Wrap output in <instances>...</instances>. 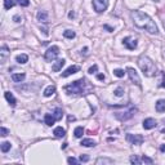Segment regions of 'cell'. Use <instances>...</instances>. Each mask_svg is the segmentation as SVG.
I'll return each mask as SVG.
<instances>
[{
  "instance_id": "6da1fadb",
  "label": "cell",
  "mask_w": 165,
  "mask_h": 165,
  "mask_svg": "<svg viewBox=\"0 0 165 165\" xmlns=\"http://www.w3.org/2000/svg\"><path fill=\"white\" fill-rule=\"evenodd\" d=\"M130 16H132V20L134 22V25H136L138 28L146 30L147 32L155 34V35L159 32L156 23L151 20V17L147 16L146 13L141 12V10H133V12L130 13Z\"/></svg>"
},
{
  "instance_id": "7a4b0ae2",
  "label": "cell",
  "mask_w": 165,
  "mask_h": 165,
  "mask_svg": "<svg viewBox=\"0 0 165 165\" xmlns=\"http://www.w3.org/2000/svg\"><path fill=\"white\" fill-rule=\"evenodd\" d=\"M67 94H75V96H84V94H89L93 92V87L85 79H79V80L71 82L69 85L63 87Z\"/></svg>"
},
{
  "instance_id": "3957f363",
  "label": "cell",
  "mask_w": 165,
  "mask_h": 165,
  "mask_svg": "<svg viewBox=\"0 0 165 165\" xmlns=\"http://www.w3.org/2000/svg\"><path fill=\"white\" fill-rule=\"evenodd\" d=\"M138 66L142 70L145 76H155L156 74V65L153 63L151 58H148L147 55H141L138 59Z\"/></svg>"
},
{
  "instance_id": "277c9868",
  "label": "cell",
  "mask_w": 165,
  "mask_h": 165,
  "mask_svg": "<svg viewBox=\"0 0 165 165\" xmlns=\"http://www.w3.org/2000/svg\"><path fill=\"white\" fill-rule=\"evenodd\" d=\"M58 54H59V48L57 45H53V47H50L49 49L45 52V54H44V58H45V61L52 62V61H54V59L57 58Z\"/></svg>"
},
{
  "instance_id": "5b68a950",
  "label": "cell",
  "mask_w": 165,
  "mask_h": 165,
  "mask_svg": "<svg viewBox=\"0 0 165 165\" xmlns=\"http://www.w3.org/2000/svg\"><path fill=\"white\" fill-rule=\"evenodd\" d=\"M136 111H137L136 107L130 106L129 110H126L124 112H118V114H116V118H118L120 121H125V120H129L130 118H133V115H134V112H136Z\"/></svg>"
},
{
  "instance_id": "8992f818",
  "label": "cell",
  "mask_w": 165,
  "mask_h": 165,
  "mask_svg": "<svg viewBox=\"0 0 165 165\" xmlns=\"http://www.w3.org/2000/svg\"><path fill=\"white\" fill-rule=\"evenodd\" d=\"M108 0H93V8L97 13H102L107 9Z\"/></svg>"
},
{
  "instance_id": "52a82bcc",
  "label": "cell",
  "mask_w": 165,
  "mask_h": 165,
  "mask_svg": "<svg viewBox=\"0 0 165 165\" xmlns=\"http://www.w3.org/2000/svg\"><path fill=\"white\" fill-rule=\"evenodd\" d=\"M126 72H128V75H129L130 81H132L133 84L138 85V87H141V79H139V76H138L137 71L134 70L133 67H128V69H126Z\"/></svg>"
},
{
  "instance_id": "ba28073f",
  "label": "cell",
  "mask_w": 165,
  "mask_h": 165,
  "mask_svg": "<svg viewBox=\"0 0 165 165\" xmlns=\"http://www.w3.org/2000/svg\"><path fill=\"white\" fill-rule=\"evenodd\" d=\"M126 141L130 142L132 145H136V146H139L143 143L145 138L141 136V134H126Z\"/></svg>"
},
{
  "instance_id": "9c48e42d",
  "label": "cell",
  "mask_w": 165,
  "mask_h": 165,
  "mask_svg": "<svg viewBox=\"0 0 165 165\" xmlns=\"http://www.w3.org/2000/svg\"><path fill=\"white\" fill-rule=\"evenodd\" d=\"M123 44H124V45H125L126 48H128L129 50H133V49H136V48H137V40L134 39V37H132V36L124 37Z\"/></svg>"
},
{
  "instance_id": "30bf717a",
  "label": "cell",
  "mask_w": 165,
  "mask_h": 165,
  "mask_svg": "<svg viewBox=\"0 0 165 165\" xmlns=\"http://www.w3.org/2000/svg\"><path fill=\"white\" fill-rule=\"evenodd\" d=\"M157 125V123H156V120L155 119H151V118H148V119H146L145 121H143V128L145 129H153L155 126Z\"/></svg>"
},
{
  "instance_id": "8fae6325",
  "label": "cell",
  "mask_w": 165,
  "mask_h": 165,
  "mask_svg": "<svg viewBox=\"0 0 165 165\" xmlns=\"http://www.w3.org/2000/svg\"><path fill=\"white\" fill-rule=\"evenodd\" d=\"M79 70H80V67H79V66H76V65L71 66L65 71V72H62V77H67V76H70V75H72V74H76Z\"/></svg>"
},
{
  "instance_id": "7c38bea8",
  "label": "cell",
  "mask_w": 165,
  "mask_h": 165,
  "mask_svg": "<svg viewBox=\"0 0 165 165\" xmlns=\"http://www.w3.org/2000/svg\"><path fill=\"white\" fill-rule=\"evenodd\" d=\"M44 121H45V124H47L48 126H52L55 121H57V119L54 118L53 114H52V115H50V114H47L45 116H44Z\"/></svg>"
},
{
  "instance_id": "4fadbf2b",
  "label": "cell",
  "mask_w": 165,
  "mask_h": 165,
  "mask_svg": "<svg viewBox=\"0 0 165 165\" xmlns=\"http://www.w3.org/2000/svg\"><path fill=\"white\" fill-rule=\"evenodd\" d=\"M9 55V50H8V47L7 45H3L1 47V50H0V61L4 62L5 58Z\"/></svg>"
},
{
  "instance_id": "5bb4252c",
  "label": "cell",
  "mask_w": 165,
  "mask_h": 165,
  "mask_svg": "<svg viewBox=\"0 0 165 165\" xmlns=\"http://www.w3.org/2000/svg\"><path fill=\"white\" fill-rule=\"evenodd\" d=\"M65 63H66V61H65V59H58V61H57V62H55L54 65H53V67H52V70H53L54 72H58V71L61 70L63 66H65Z\"/></svg>"
},
{
  "instance_id": "9a60e30c",
  "label": "cell",
  "mask_w": 165,
  "mask_h": 165,
  "mask_svg": "<svg viewBox=\"0 0 165 165\" xmlns=\"http://www.w3.org/2000/svg\"><path fill=\"white\" fill-rule=\"evenodd\" d=\"M37 20H39L40 22L47 23L48 22V14H47L45 10H39V12H37Z\"/></svg>"
},
{
  "instance_id": "2e32d148",
  "label": "cell",
  "mask_w": 165,
  "mask_h": 165,
  "mask_svg": "<svg viewBox=\"0 0 165 165\" xmlns=\"http://www.w3.org/2000/svg\"><path fill=\"white\" fill-rule=\"evenodd\" d=\"M25 77H26V75L23 72H20V74H13L12 75V80L14 82H21V81H23L25 80Z\"/></svg>"
},
{
  "instance_id": "e0dca14e",
  "label": "cell",
  "mask_w": 165,
  "mask_h": 165,
  "mask_svg": "<svg viewBox=\"0 0 165 165\" xmlns=\"http://www.w3.org/2000/svg\"><path fill=\"white\" fill-rule=\"evenodd\" d=\"M156 111L157 112H165V99H159L156 102Z\"/></svg>"
},
{
  "instance_id": "ac0fdd59",
  "label": "cell",
  "mask_w": 165,
  "mask_h": 165,
  "mask_svg": "<svg viewBox=\"0 0 165 165\" xmlns=\"http://www.w3.org/2000/svg\"><path fill=\"white\" fill-rule=\"evenodd\" d=\"M5 99L7 101H8V102H9V104H10V106H16V98H14V97H13V94H12V93H9V92H5Z\"/></svg>"
},
{
  "instance_id": "d6986e66",
  "label": "cell",
  "mask_w": 165,
  "mask_h": 165,
  "mask_svg": "<svg viewBox=\"0 0 165 165\" xmlns=\"http://www.w3.org/2000/svg\"><path fill=\"white\" fill-rule=\"evenodd\" d=\"M53 134L57 138H61V137H65V134H66V130L62 128V126H57V128L54 129V132H53Z\"/></svg>"
},
{
  "instance_id": "ffe728a7",
  "label": "cell",
  "mask_w": 165,
  "mask_h": 165,
  "mask_svg": "<svg viewBox=\"0 0 165 165\" xmlns=\"http://www.w3.org/2000/svg\"><path fill=\"white\" fill-rule=\"evenodd\" d=\"M55 93V87L54 85H49V87L45 88V91H44V96L45 97H52Z\"/></svg>"
},
{
  "instance_id": "44dd1931",
  "label": "cell",
  "mask_w": 165,
  "mask_h": 165,
  "mask_svg": "<svg viewBox=\"0 0 165 165\" xmlns=\"http://www.w3.org/2000/svg\"><path fill=\"white\" fill-rule=\"evenodd\" d=\"M81 146H84V147H94V146L97 145L93 139H89V138H87V139H82L81 141Z\"/></svg>"
},
{
  "instance_id": "7402d4cb",
  "label": "cell",
  "mask_w": 165,
  "mask_h": 165,
  "mask_svg": "<svg viewBox=\"0 0 165 165\" xmlns=\"http://www.w3.org/2000/svg\"><path fill=\"white\" fill-rule=\"evenodd\" d=\"M16 61L18 63H26L28 61V57H27V54H18L16 57Z\"/></svg>"
},
{
  "instance_id": "603a6c76",
  "label": "cell",
  "mask_w": 165,
  "mask_h": 165,
  "mask_svg": "<svg viewBox=\"0 0 165 165\" xmlns=\"http://www.w3.org/2000/svg\"><path fill=\"white\" fill-rule=\"evenodd\" d=\"M112 163H114V160L107 159V157H99L96 161V164H112Z\"/></svg>"
},
{
  "instance_id": "cb8c5ba5",
  "label": "cell",
  "mask_w": 165,
  "mask_h": 165,
  "mask_svg": "<svg viewBox=\"0 0 165 165\" xmlns=\"http://www.w3.org/2000/svg\"><path fill=\"white\" fill-rule=\"evenodd\" d=\"M63 36L67 37V39H74V37L76 36V34H75V31H72V30H66V31L63 32Z\"/></svg>"
},
{
  "instance_id": "d4e9b609",
  "label": "cell",
  "mask_w": 165,
  "mask_h": 165,
  "mask_svg": "<svg viewBox=\"0 0 165 165\" xmlns=\"http://www.w3.org/2000/svg\"><path fill=\"white\" fill-rule=\"evenodd\" d=\"M74 134H75V137H76V138L82 137V134H84V128H82V126H77V128L75 129Z\"/></svg>"
},
{
  "instance_id": "484cf974",
  "label": "cell",
  "mask_w": 165,
  "mask_h": 165,
  "mask_svg": "<svg viewBox=\"0 0 165 165\" xmlns=\"http://www.w3.org/2000/svg\"><path fill=\"white\" fill-rule=\"evenodd\" d=\"M14 0H4V8L7 9V10H9L10 8H13L14 7Z\"/></svg>"
},
{
  "instance_id": "4316f807",
  "label": "cell",
  "mask_w": 165,
  "mask_h": 165,
  "mask_svg": "<svg viewBox=\"0 0 165 165\" xmlns=\"http://www.w3.org/2000/svg\"><path fill=\"white\" fill-rule=\"evenodd\" d=\"M54 118L55 119H57V120H61L62 119V115H63V112H62V108H55V110H54Z\"/></svg>"
},
{
  "instance_id": "83f0119b",
  "label": "cell",
  "mask_w": 165,
  "mask_h": 165,
  "mask_svg": "<svg viewBox=\"0 0 165 165\" xmlns=\"http://www.w3.org/2000/svg\"><path fill=\"white\" fill-rule=\"evenodd\" d=\"M9 150H10V143H9V142H3V143H1V151L5 153V152H8Z\"/></svg>"
},
{
  "instance_id": "f1b7e54d",
  "label": "cell",
  "mask_w": 165,
  "mask_h": 165,
  "mask_svg": "<svg viewBox=\"0 0 165 165\" xmlns=\"http://www.w3.org/2000/svg\"><path fill=\"white\" fill-rule=\"evenodd\" d=\"M14 1L21 7H28L30 5V0H14Z\"/></svg>"
},
{
  "instance_id": "f546056e",
  "label": "cell",
  "mask_w": 165,
  "mask_h": 165,
  "mask_svg": "<svg viewBox=\"0 0 165 165\" xmlns=\"http://www.w3.org/2000/svg\"><path fill=\"white\" fill-rule=\"evenodd\" d=\"M114 75H115V76H118V77H123L124 75H125V71L120 70V69H116V70H114Z\"/></svg>"
},
{
  "instance_id": "4dcf8cb0",
  "label": "cell",
  "mask_w": 165,
  "mask_h": 165,
  "mask_svg": "<svg viewBox=\"0 0 165 165\" xmlns=\"http://www.w3.org/2000/svg\"><path fill=\"white\" fill-rule=\"evenodd\" d=\"M130 163H133V164H141L142 161H141V159H138V156L133 155V156H130Z\"/></svg>"
},
{
  "instance_id": "1f68e13d",
  "label": "cell",
  "mask_w": 165,
  "mask_h": 165,
  "mask_svg": "<svg viewBox=\"0 0 165 165\" xmlns=\"http://www.w3.org/2000/svg\"><path fill=\"white\" fill-rule=\"evenodd\" d=\"M9 134V130L7 129V128H4V126H1V128H0V136L1 137H7Z\"/></svg>"
},
{
  "instance_id": "d6a6232c",
  "label": "cell",
  "mask_w": 165,
  "mask_h": 165,
  "mask_svg": "<svg viewBox=\"0 0 165 165\" xmlns=\"http://www.w3.org/2000/svg\"><path fill=\"white\" fill-rule=\"evenodd\" d=\"M114 93H115L116 97H121V96L124 94V89H123V88H116Z\"/></svg>"
},
{
  "instance_id": "836d02e7",
  "label": "cell",
  "mask_w": 165,
  "mask_h": 165,
  "mask_svg": "<svg viewBox=\"0 0 165 165\" xmlns=\"http://www.w3.org/2000/svg\"><path fill=\"white\" fill-rule=\"evenodd\" d=\"M141 161H142V163H147V164H152L153 163V160L151 159V157H147V156H142Z\"/></svg>"
},
{
  "instance_id": "e575fe53",
  "label": "cell",
  "mask_w": 165,
  "mask_h": 165,
  "mask_svg": "<svg viewBox=\"0 0 165 165\" xmlns=\"http://www.w3.org/2000/svg\"><path fill=\"white\" fill-rule=\"evenodd\" d=\"M160 87H161V88H165V72H164V71L161 72V81H160Z\"/></svg>"
},
{
  "instance_id": "d590c367",
  "label": "cell",
  "mask_w": 165,
  "mask_h": 165,
  "mask_svg": "<svg viewBox=\"0 0 165 165\" xmlns=\"http://www.w3.org/2000/svg\"><path fill=\"white\" fill-rule=\"evenodd\" d=\"M67 163L69 164H79L80 160H76L75 157H69V159H67Z\"/></svg>"
},
{
  "instance_id": "8d00e7d4",
  "label": "cell",
  "mask_w": 165,
  "mask_h": 165,
  "mask_svg": "<svg viewBox=\"0 0 165 165\" xmlns=\"http://www.w3.org/2000/svg\"><path fill=\"white\" fill-rule=\"evenodd\" d=\"M81 161V163H87V161H89V156L88 155H80V159H79Z\"/></svg>"
},
{
  "instance_id": "74e56055",
  "label": "cell",
  "mask_w": 165,
  "mask_h": 165,
  "mask_svg": "<svg viewBox=\"0 0 165 165\" xmlns=\"http://www.w3.org/2000/svg\"><path fill=\"white\" fill-rule=\"evenodd\" d=\"M97 70H98V66H97V65L92 66L91 69H89V74H96V72H97Z\"/></svg>"
},
{
  "instance_id": "f35d334b",
  "label": "cell",
  "mask_w": 165,
  "mask_h": 165,
  "mask_svg": "<svg viewBox=\"0 0 165 165\" xmlns=\"http://www.w3.org/2000/svg\"><path fill=\"white\" fill-rule=\"evenodd\" d=\"M13 20L16 21V22H21V21H22V17H20V16H14Z\"/></svg>"
},
{
  "instance_id": "ab89813d",
  "label": "cell",
  "mask_w": 165,
  "mask_h": 165,
  "mask_svg": "<svg viewBox=\"0 0 165 165\" xmlns=\"http://www.w3.org/2000/svg\"><path fill=\"white\" fill-rule=\"evenodd\" d=\"M97 77H98V80H104V75H102V74H99Z\"/></svg>"
},
{
  "instance_id": "60d3db41",
  "label": "cell",
  "mask_w": 165,
  "mask_h": 165,
  "mask_svg": "<svg viewBox=\"0 0 165 165\" xmlns=\"http://www.w3.org/2000/svg\"><path fill=\"white\" fill-rule=\"evenodd\" d=\"M160 151L161 152H165V145H161L160 146Z\"/></svg>"
},
{
  "instance_id": "b9f144b4",
  "label": "cell",
  "mask_w": 165,
  "mask_h": 165,
  "mask_svg": "<svg viewBox=\"0 0 165 165\" xmlns=\"http://www.w3.org/2000/svg\"><path fill=\"white\" fill-rule=\"evenodd\" d=\"M69 17H70V18H74V17H75V13H74V12H70Z\"/></svg>"
},
{
  "instance_id": "7bdbcfd3",
  "label": "cell",
  "mask_w": 165,
  "mask_h": 165,
  "mask_svg": "<svg viewBox=\"0 0 165 165\" xmlns=\"http://www.w3.org/2000/svg\"><path fill=\"white\" fill-rule=\"evenodd\" d=\"M104 28H107V30H110V31H114V28H111V27H110V26H107V25H106V26H104Z\"/></svg>"
},
{
  "instance_id": "ee69618b",
  "label": "cell",
  "mask_w": 165,
  "mask_h": 165,
  "mask_svg": "<svg viewBox=\"0 0 165 165\" xmlns=\"http://www.w3.org/2000/svg\"><path fill=\"white\" fill-rule=\"evenodd\" d=\"M71 120H72V121L75 120V118H74V116H69V121H71Z\"/></svg>"
},
{
  "instance_id": "f6af8a7d",
  "label": "cell",
  "mask_w": 165,
  "mask_h": 165,
  "mask_svg": "<svg viewBox=\"0 0 165 165\" xmlns=\"http://www.w3.org/2000/svg\"><path fill=\"white\" fill-rule=\"evenodd\" d=\"M163 26H164V28H165V21L163 22Z\"/></svg>"
},
{
  "instance_id": "bcb514c9",
  "label": "cell",
  "mask_w": 165,
  "mask_h": 165,
  "mask_svg": "<svg viewBox=\"0 0 165 165\" xmlns=\"http://www.w3.org/2000/svg\"><path fill=\"white\" fill-rule=\"evenodd\" d=\"M165 123V121H164ZM163 132H165V126H164V129H163Z\"/></svg>"
}]
</instances>
